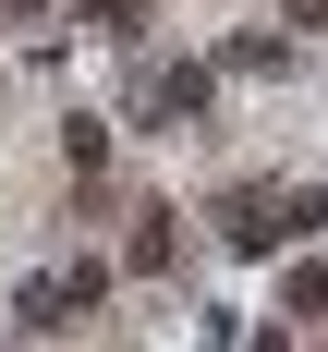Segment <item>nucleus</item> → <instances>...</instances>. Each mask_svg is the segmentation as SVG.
Instances as JSON below:
<instances>
[{
  "instance_id": "f257e3e1",
  "label": "nucleus",
  "mask_w": 328,
  "mask_h": 352,
  "mask_svg": "<svg viewBox=\"0 0 328 352\" xmlns=\"http://www.w3.org/2000/svg\"><path fill=\"white\" fill-rule=\"evenodd\" d=\"M316 219H328V195H316V182H292V195H231V243H243V255H267V243H304Z\"/></svg>"
},
{
  "instance_id": "f03ea898",
  "label": "nucleus",
  "mask_w": 328,
  "mask_h": 352,
  "mask_svg": "<svg viewBox=\"0 0 328 352\" xmlns=\"http://www.w3.org/2000/svg\"><path fill=\"white\" fill-rule=\"evenodd\" d=\"M98 292H109V267H98V255H85V267H49V280H25V328H73Z\"/></svg>"
},
{
  "instance_id": "7ed1b4c3",
  "label": "nucleus",
  "mask_w": 328,
  "mask_h": 352,
  "mask_svg": "<svg viewBox=\"0 0 328 352\" xmlns=\"http://www.w3.org/2000/svg\"><path fill=\"white\" fill-rule=\"evenodd\" d=\"M146 109H158V122H171V134H182V122L207 109V73H195V61H182V73H158V85H146Z\"/></svg>"
},
{
  "instance_id": "20e7f679",
  "label": "nucleus",
  "mask_w": 328,
  "mask_h": 352,
  "mask_svg": "<svg viewBox=\"0 0 328 352\" xmlns=\"http://www.w3.org/2000/svg\"><path fill=\"white\" fill-rule=\"evenodd\" d=\"M73 12H85V25H122V12H134V0H73Z\"/></svg>"
}]
</instances>
